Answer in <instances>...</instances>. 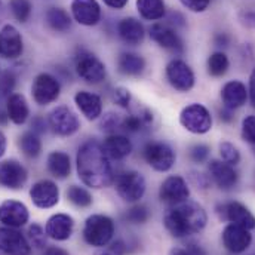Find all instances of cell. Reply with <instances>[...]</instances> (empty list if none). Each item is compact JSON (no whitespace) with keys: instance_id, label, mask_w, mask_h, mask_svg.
<instances>
[{"instance_id":"cell-1","label":"cell","mask_w":255,"mask_h":255,"mask_svg":"<svg viewBox=\"0 0 255 255\" xmlns=\"http://www.w3.org/2000/svg\"><path fill=\"white\" fill-rule=\"evenodd\" d=\"M76 171L80 181L91 189H106L115 183V171L101 142L85 141L76 154Z\"/></svg>"},{"instance_id":"cell-2","label":"cell","mask_w":255,"mask_h":255,"mask_svg":"<svg viewBox=\"0 0 255 255\" xmlns=\"http://www.w3.org/2000/svg\"><path fill=\"white\" fill-rule=\"evenodd\" d=\"M208 223L206 211L202 205L186 200L171 206L163 215V226L177 239L200 233Z\"/></svg>"},{"instance_id":"cell-3","label":"cell","mask_w":255,"mask_h":255,"mask_svg":"<svg viewBox=\"0 0 255 255\" xmlns=\"http://www.w3.org/2000/svg\"><path fill=\"white\" fill-rule=\"evenodd\" d=\"M115 221L103 214H94L86 218L83 226V239L88 245L95 248L107 247L115 236Z\"/></svg>"},{"instance_id":"cell-4","label":"cell","mask_w":255,"mask_h":255,"mask_svg":"<svg viewBox=\"0 0 255 255\" xmlns=\"http://www.w3.org/2000/svg\"><path fill=\"white\" fill-rule=\"evenodd\" d=\"M142 157L145 163L156 172L171 171L177 160L172 147L162 141H148L142 147Z\"/></svg>"},{"instance_id":"cell-5","label":"cell","mask_w":255,"mask_h":255,"mask_svg":"<svg viewBox=\"0 0 255 255\" xmlns=\"http://www.w3.org/2000/svg\"><path fill=\"white\" fill-rule=\"evenodd\" d=\"M115 189L119 197L129 203L139 202L145 194V178L138 171H124L115 178Z\"/></svg>"},{"instance_id":"cell-6","label":"cell","mask_w":255,"mask_h":255,"mask_svg":"<svg viewBox=\"0 0 255 255\" xmlns=\"http://www.w3.org/2000/svg\"><path fill=\"white\" fill-rule=\"evenodd\" d=\"M180 125L194 135H203L212 129V115L203 104L193 103L181 110Z\"/></svg>"},{"instance_id":"cell-7","label":"cell","mask_w":255,"mask_h":255,"mask_svg":"<svg viewBox=\"0 0 255 255\" xmlns=\"http://www.w3.org/2000/svg\"><path fill=\"white\" fill-rule=\"evenodd\" d=\"M76 73L82 80L91 85L101 83L107 76L106 64L98 57L86 51H82L76 58Z\"/></svg>"},{"instance_id":"cell-8","label":"cell","mask_w":255,"mask_h":255,"mask_svg":"<svg viewBox=\"0 0 255 255\" xmlns=\"http://www.w3.org/2000/svg\"><path fill=\"white\" fill-rule=\"evenodd\" d=\"M168 83L178 92H189L194 88L196 76L191 67L180 58H174L166 64L165 68Z\"/></svg>"},{"instance_id":"cell-9","label":"cell","mask_w":255,"mask_h":255,"mask_svg":"<svg viewBox=\"0 0 255 255\" xmlns=\"http://www.w3.org/2000/svg\"><path fill=\"white\" fill-rule=\"evenodd\" d=\"M61 85L58 79L49 73H40L36 76L33 85H31V97L36 104L39 106H48L60 97Z\"/></svg>"},{"instance_id":"cell-10","label":"cell","mask_w":255,"mask_h":255,"mask_svg":"<svg viewBox=\"0 0 255 255\" xmlns=\"http://www.w3.org/2000/svg\"><path fill=\"white\" fill-rule=\"evenodd\" d=\"M48 125L58 136H71L80 129V121L71 109L58 106L49 113Z\"/></svg>"},{"instance_id":"cell-11","label":"cell","mask_w":255,"mask_h":255,"mask_svg":"<svg viewBox=\"0 0 255 255\" xmlns=\"http://www.w3.org/2000/svg\"><path fill=\"white\" fill-rule=\"evenodd\" d=\"M148 34H150V39L154 43H157L160 48H163L175 55H180L184 52L183 39L175 31V28H172L171 25L162 24V22H154L148 28Z\"/></svg>"},{"instance_id":"cell-12","label":"cell","mask_w":255,"mask_h":255,"mask_svg":"<svg viewBox=\"0 0 255 255\" xmlns=\"http://www.w3.org/2000/svg\"><path fill=\"white\" fill-rule=\"evenodd\" d=\"M190 197V189L187 181L181 175H169L163 180L159 189V199L166 205H178Z\"/></svg>"},{"instance_id":"cell-13","label":"cell","mask_w":255,"mask_h":255,"mask_svg":"<svg viewBox=\"0 0 255 255\" xmlns=\"http://www.w3.org/2000/svg\"><path fill=\"white\" fill-rule=\"evenodd\" d=\"M221 241L224 248L232 254H242L245 253L253 244L251 230H247L236 224H229L224 227L221 233Z\"/></svg>"},{"instance_id":"cell-14","label":"cell","mask_w":255,"mask_h":255,"mask_svg":"<svg viewBox=\"0 0 255 255\" xmlns=\"http://www.w3.org/2000/svg\"><path fill=\"white\" fill-rule=\"evenodd\" d=\"M0 253L4 255H30L31 245L16 229L4 226L0 227Z\"/></svg>"},{"instance_id":"cell-15","label":"cell","mask_w":255,"mask_h":255,"mask_svg":"<svg viewBox=\"0 0 255 255\" xmlns=\"http://www.w3.org/2000/svg\"><path fill=\"white\" fill-rule=\"evenodd\" d=\"M223 220H227L230 224L241 226L247 230L255 229V217L253 212L241 202H229L217 208Z\"/></svg>"},{"instance_id":"cell-16","label":"cell","mask_w":255,"mask_h":255,"mask_svg":"<svg viewBox=\"0 0 255 255\" xmlns=\"http://www.w3.org/2000/svg\"><path fill=\"white\" fill-rule=\"evenodd\" d=\"M24 52V42L21 33L12 24L0 28V57L6 60H16Z\"/></svg>"},{"instance_id":"cell-17","label":"cell","mask_w":255,"mask_h":255,"mask_svg":"<svg viewBox=\"0 0 255 255\" xmlns=\"http://www.w3.org/2000/svg\"><path fill=\"white\" fill-rule=\"evenodd\" d=\"M28 174L27 169L18 162V160H3L0 162V186L10 189V190H19L27 183Z\"/></svg>"},{"instance_id":"cell-18","label":"cell","mask_w":255,"mask_h":255,"mask_svg":"<svg viewBox=\"0 0 255 255\" xmlns=\"http://www.w3.org/2000/svg\"><path fill=\"white\" fill-rule=\"evenodd\" d=\"M208 172L211 181L221 190H232L239 181V174L235 166L223 160H211L208 165Z\"/></svg>"},{"instance_id":"cell-19","label":"cell","mask_w":255,"mask_h":255,"mask_svg":"<svg viewBox=\"0 0 255 255\" xmlns=\"http://www.w3.org/2000/svg\"><path fill=\"white\" fill-rule=\"evenodd\" d=\"M28 208L22 202L7 199L0 203V223H3L6 227H22L28 223Z\"/></svg>"},{"instance_id":"cell-20","label":"cell","mask_w":255,"mask_h":255,"mask_svg":"<svg viewBox=\"0 0 255 255\" xmlns=\"http://www.w3.org/2000/svg\"><path fill=\"white\" fill-rule=\"evenodd\" d=\"M30 197L37 208L49 209L60 202V189L51 180H40L30 189Z\"/></svg>"},{"instance_id":"cell-21","label":"cell","mask_w":255,"mask_h":255,"mask_svg":"<svg viewBox=\"0 0 255 255\" xmlns=\"http://www.w3.org/2000/svg\"><path fill=\"white\" fill-rule=\"evenodd\" d=\"M71 15L76 22L85 27H94L101 21V6L97 0H73Z\"/></svg>"},{"instance_id":"cell-22","label":"cell","mask_w":255,"mask_h":255,"mask_svg":"<svg viewBox=\"0 0 255 255\" xmlns=\"http://www.w3.org/2000/svg\"><path fill=\"white\" fill-rule=\"evenodd\" d=\"M248 100V88L241 80H229L221 88V101L224 109L235 112L244 107Z\"/></svg>"},{"instance_id":"cell-23","label":"cell","mask_w":255,"mask_h":255,"mask_svg":"<svg viewBox=\"0 0 255 255\" xmlns=\"http://www.w3.org/2000/svg\"><path fill=\"white\" fill-rule=\"evenodd\" d=\"M106 154L110 160H124L132 153V142L124 133H109L101 142Z\"/></svg>"},{"instance_id":"cell-24","label":"cell","mask_w":255,"mask_h":255,"mask_svg":"<svg viewBox=\"0 0 255 255\" xmlns=\"http://www.w3.org/2000/svg\"><path fill=\"white\" fill-rule=\"evenodd\" d=\"M74 103L80 113L88 119V121H98L103 116V100L100 95L88 91H79L74 95Z\"/></svg>"},{"instance_id":"cell-25","label":"cell","mask_w":255,"mask_h":255,"mask_svg":"<svg viewBox=\"0 0 255 255\" xmlns=\"http://www.w3.org/2000/svg\"><path fill=\"white\" fill-rule=\"evenodd\" d=\"M73 230H74V220L67 214L52 215L46 221V226H45L46 236L58 242L70 239L73 235Z\"/></svg>"},{"instance_id":"cell-26","label":"cell","mask_w":255,"mask_h":255,"mask_svg":"<svg viewBox=\"0 0 255 255\" xmlns=\"http://www.w3.org/2000/svg\"><path fill=\"white\" fill-rule=\"evenodd\" d=\"M118 34L127 45L138 46L145 37V28L139 19L133 16H127L118 22Z\"/></svg>"},{"instance_id":"cell-27","label":"cell","mask_w":255,"mask_h":255,"mask_svg":"<svg viewBox=\"0 0 255 255\" xmlns=\"http://www.w3.org/2000/svg\"><path fill=\"white\" fill-rule=\"evenodd\" d=\"M6 112H7V118L15 125H24L30 116V109H28L27 100L21 94H12L7 98Z\"/></svg>"},{"instance_id":"cell-28","label":"cell","mask_w":255,"mask_h":255,"mask_svg":"<svg viewBox=\"0 0 255 255\" xmlns=\"http://www.w3.org/2000/svg\"><path fill=\"white\" fill-rule=\"evenodd\" d=\"M153 121H154V116L148 109H139L136 113H130L125 118H122L121 129L128 133H136L145 128L151 127Z\"/></svg>"},{"instance_id":"cell-29","label":"cell","mask_w":255,"mask_h":255,"mask_svg":"<svg viewBox=\"0 0 255 255\" xmlns=\"http://www.w3.org/2000/svg\"><path fill=\"white\" fill-rule=\"evenodd\" d=\"M145 60L139 54L135 52H122L118 58V70L121 74L136 77L144 73L145 70Z\"/></svg>"},{"instance_id":"cell-30","label":"cell","mask_w":255,"mask_h":255,"mask_svg":"<svg viewBox=\"0 0 255 255\" xmlns=\"http://www.w3.org/2000/svg\"><path fill=\"white\" fill-rule=\"evenodd\" d=\"M136 10L145 21H159L166 15L165 0H136Z\"/></svg>"},{"instance_id":"cell-31","label":"cell","mask_w":255,"mask_h":255,"mask_svg":"<svg viewBox=\"0 0 255 255\" xmlns=\"http://www.w3.org/2000/svg\"><path fill=\"white\" fill-rule=\"evenodd\" d=\"M48 169L49 172L55 177L64 180L70 175L71 172V160L70 156L64 151L55 150L52 153H49L48 156Z\"/></svg>"},{"instance_id":"cell-32","label":"cell","mask_w":255,"mask_h":255,"mask_svg":"<svg viewBox=\"0 0 255 255\" xmlns=\"http://www.w3.org/2000/svg\"><path fill=\"white\" fill-rule=\"evenodd\" d=\"M45 18H46L48 25L54 31L65 33L71 27V16L68 15V12L65 9H61V7H51V9H48Z\"/></svg>"},{"instance_id":"cell-33","label":"cell","mask_w":255,"mask_h":255,"mask_svg":"<svg viewBox=\"0 0 255 255\" xmlns=\"http://www.w3.org/2000/svg\"><path fill=\"white\" fill-rule=\"evenodd\" d=\"M19 148L27 157H37L42 153V141L39 138V133L33 130L24 132L19 138Z\"/></svg>"},{"instance_id":"cell-34","label":"cell","mask_w":255,"mask_h":255,"mask_svg":"<svg viewBox=\"0 0 255 255\" xmlns=\"http://www.w3.org/2000/svg\"><path fill=\"white\" fill-rule=\"evenodd\" d=\"M206 67H208V73L212 77H223L229 71L230 61H229V57L223 51H217L209 55Z\"/></svg>"},{"instance_id":"cell-35","label":"cell","mask_w":255,"mask_h":255,"mask_svg":"<svg viewBox=\"0 0 255 255\" xmlns=\"http://www.w3.org/2000/svg\"><path fill=\"white\" fill-rule=\"evenodd\" d=\"M67 199L77 208H88L92 205L94 199L89 190L80 186H70L67 190Z\"/></svg>"},{"instance_id":"cell-36","label":"cell","mask_w":255,"mask_h":255,"mask_svg":"<svg viewBox=\"0 0 255 255\" xmlns=\"http://www.w3.org/2000/svg\"><path fill=\"white\" fill-rule=\"evenodd\" d=\"M9 7H10L13 18L19 22H27L33 10L30 0H10Z\"/></svg>"},{"instance_id":"cell-37","label":"cell","mask_w":255,"mask_h":255,"mask_svg":"<svg viewBox=\"0 0 255 255\" xmlns=\"http://www.w3.org/2000/svg\"><path fill=\"white\" fill-rule=\"evenodd\" d=\"M220 157L223 162H226L232 166H236L241 162V151L235 144H232L229 141H223V142H220Z\"/></svg>"},{"instance_id":"cell-38","label":"cell","mask_w":255,"mask_h":255,"mask_svg":"<svg viewBox=\"0 0 255 255\" xmlns=\"http://www.w3.org/2000/svg\"><path fill=\"white\" fill-rule=\"evenodd\" d=\"M27 239L33 248H45L46 247V232L39 224H31L27 230Z\"/></svg>"},{"instance_id":"cell-39","label":"cell","mask_w":255,"mask_h":255,"mask_svg":"<svg viewBox=\"0 0 255 255\" xmlns=\"http://www.w3.org/2000/svg\"><path fill=\"white\" fill-rule=\"evenodd\" d=\"M100 129L107 132V133H116L118 129H121L122 125V118L121 115L115 113V112H109L104 116L100 118Z\"/></svg>"},{"instance_id":"cell-40","label":"cell","mask_w":255,"mask_h":255,"mask_svg":"<svg viewBox=\"0 0 255 255\" xmlns=\"http://www.w3.org/2000/svg\"><path fill=\"white\" fill-rule=\"evenodd\" d=\"M125 218L132 224H144L150 218V211L145 205H135L128 211Z\"/></svg>"},{"instance_id":"cell-41","label":"cell","mask_w":255,"mask_h":255,"mask_svg":"<svg viewBox=\"0 0 255 255\" xmlns=\"http://www.w3.org/2000/svg\"><path fill=\"white\" fill-rule=\"evenodd\" d=\"M113 101H115V104H118L122 109H129L130 101H132L130 91L128 88H124V86L115 88L113 89Z\"/></svg>"},{"instance_id":"cell-42","label":"cell","mask_w":255,"mask_h":255,"mask_svg":"<svg viewBox=\"0 0 255 255\" xmlns=\"http://www.w3.org/2000/svg\"><path fill=\"white\" fill-rule=\"evenodd\" d=\"M242 138L248 144L255 145V116H247L242 121Z\"/></svg>"},{"instance_id":"cell-43","label":"cell","mask_w":255,"mask_h":255,"mask_svg":"<svg viewBox=\"0 0 255 255\" xmlns=\"http://www.w3.org/2000/svg\"><path fill=\"white\" fill-rule=\"evenodd\" d=\"M211 148L205 144H194L189 150V156L194 163H203L209 157Z\"/></svg>"},{"instance_id":"cell-44","label":"cell","mask_w":255,"mask_h":255,"mask_svg":"<svg viewBox=\"0 0 255 255\" xmlns=\"http://www.w3.org/2000/svg\"><path fill=\"white\" fill-rule=\"evenodd\" d=\"M15 88V76L10 71H4L0 74V95L10 97Z\"/></svg>"},{"instance_id":"cell-45","label":"cell","mask_w":255,"mask_h":255,"mask_svg":"<svg viewBox=\"0 0 255 255\" xmlns=\"http://www.w3.org/2000/svg\"><path fill=\"white\" fill-rule=\"evenodd\" d=\"M168 255H206L202 247L196 244H187L183 247H175L169 251Z\"/></svg>"},{"instance_id":"cell-46","label":"cell","mask_w":255,"mask_h":255,"mask_svg":"<svg viewBox=\"0 0 255 255\" xmlns=\"http://www.w3.org/2000/svg\"><path fill=\"white\" fill-rule=\"evenodd\" d=\"M127 253V247L122 241H116V242H110L107 247L100 248L95 255H125Z\"/></svg>"},{"instance_id":"cell-47","label":"cell","mask_w":255,"mask_h":255,"mask_svg":"<svg viewBox=\"0 0 255 255\" xmlns=\"http://www.w3.org/2000/svg\"><path fill=\"white\" fill-rule=\"evenodd\" d=\"M180 3L191 12L200 13V12H205L209 7L211 0H180Z\"/></svg>"},{"instance_id":"cell-48","label":"cell","mask_w":255,"mask_h":255,"mask_svg":"<svg viewBox=\"0 0 255 255\" xmlns=\"http://www.w3.org/2000/svg\"><path fill=\"white\" fill-rule=\"evenodd\" d=\"M190 180L196 187H200V189H208L209 184H211L209 175H203V174H200V172H191Z\"/></svg>"},{"instance_id":"cell-49","label":"cell","mask_w":255,"mask_h":255,"mask_svg":"<svg viewBox=\"0 0 255 255\" xmlns=\"http://www.w3.org/2000/svg\"><path fill=\"white\" fill-rule=\"evenodd\" d=\"M241 22L248 27V28H255V10H245L239 15Z\"/></svg>"},{"instance_id":"cell-50","label":"cell","mask_w":255,"mask_h":255,"mask_svg":"<svg viewBox=\"0 0 255 255\" xmlns=\"http://www.w3.org/2000/svg\"><path fill=\"white\" fill-rule=\"evenodd\" d=\"M248 98L251 101V106L255 109V67L250 74V85H248Z\"/></svg>"},{"instance_id":"cell-51","label":"cell","mask_w":255,"mask_h":255,"mask_svg":"<svg viewBox=\"0 0 255 255\" xmlns=\"http://www.w3.org/2000/svg\"><path fill=\"white\" fill-rule=\"evenodd\" d=\"M214 43H215V46H218V48H227L229 43H230V37H229L226 33H218V34H215V37H214Z\"/></svg>"},{"instance_id":"cell-52","label":"cell","mask_w":255,"mask_h":255,"mask_svg":"<svg viewBox=\"0 0 255 255\" xmlns=\"http://www.w3.org/2000/svg\"><path fill=\"white\" fill-rule=\"evenodd\" d=\"M106 6H109L110 9H116V10H122L128 4L129 0H103Z\"/></svg>"},{"instance_id":"cell-53","label":"cell","mask_w":255,"mask_h":255,"mask_svg":"<svg viewBox=\"0 0 255 255\" xmlns=\"http://www.w3.org/2000/svg\"><path fill=\"white\" fill-rule=\"evenodd\" d=\"M33 132H36V133H42V132H45L46 130V122H45V119H42V118H36L34 121H33Z\"/></svg>"},{"instance_id":"cell-54","label":"cell","mask_w":255,"mask_h":255,"mask_svg":"<svg viewBox=\"0 0 255 255\" xmlns=\"http://www.w3.org/2000/svg\"><path fill=\"white\" fill-rule=\"evenodd\" d=\"M45 255H68L67 251H64L63 248H58V247H51L46 250Z\"/></svg>"},{"instance_id":"cell-55","label":"cell","mask_w":255,"mask_h":255,"mask_svg":"<svg viewBox=\"0 0 255 255\" xmlns=\"http://www.w3.org/2000/svg\"><path fill=\"white\" fill-rule=\"evenodd\" d=\"M232 110H229V109H224L223 112H220V118H221V121L223 122H232L233 121V116H232Z\"/></svg>"},{"instance_id":"cell-56","label":"cell","mask_w":255,"mask_h":255,"mask_svg":"<svg viewBox=\"0 0 255 255\" xmlns=\"http://www.w3.org/2000/svg\"><path fill=\"white\" fill-rule=\"evenodd\" d=\"M6 147H7V139H6L4 133L0 130V157L6 153Z\"/></svg>"}]
</instances>
